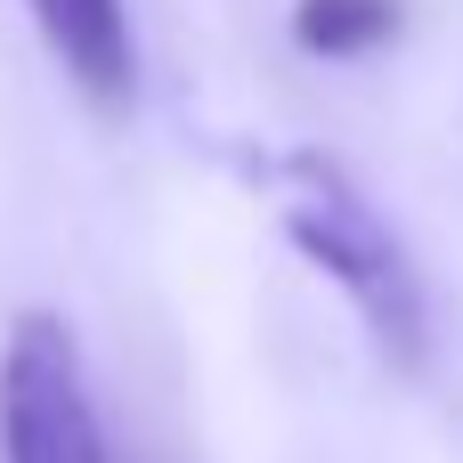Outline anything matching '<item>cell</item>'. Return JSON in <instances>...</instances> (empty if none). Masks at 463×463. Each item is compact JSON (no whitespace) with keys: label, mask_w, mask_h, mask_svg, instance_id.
<instances>
[{"label":"cell","mask_w":463,"mask_h":463,"mask_svg":"<svg viewBox=\"0 0 463 463\" xmlns=\"http://www.w3.org/2000/svg\"><path fill=\"white\" fill-rule=\"evenodd\" d=\"M277 228L285 244L358 309L366 342L415 374L431 358V301H423V277L407 260V244L391 236V220L366 203V187L334 163V155H285L277 163Z\"/></svg>","instance_id":"6da1fadb"},{"label":"cell","mask_w":463,"mask_h":463,"mask_svg":"<svg viewBox=\"0 0 463 463\" xmlns=\"http://www.w3.org/2000/svg\"><path fill=\"white\" fill-rule=\"evenodd\" d=\"M0 463H114L81 342L57 309H16L0 342Z\"/></svg>","instance_id":"7a4b0ae2"},{"label":"cell","mask_w":463,"mask_h":463,"mask_svg":"<svg viewBox=\"0 0 463 463\" xmlns=\"http://www.w3.org/2000/svg\"><path fill=\"white\" fill-rule=\"evenodd\" d=\"M41 49L57 57V73L98 106L122 114L138 90V33H130V0H24Z\"/></svg>","instance_id":"3957f363"},{"label":"cell","mask_w":463,"mask_h":463,"mask_svg":"<svg viewBox=\"0 0 463 463\" xmlns=\"http://www.w3.org/2000/svg\"><path fill=\"white\" fill-rule=\"evenodd\" d=\"M399 33V0H293V41L309 57H366Z\"/></svg>","instance_id":"277c9868"}]
</instances>
